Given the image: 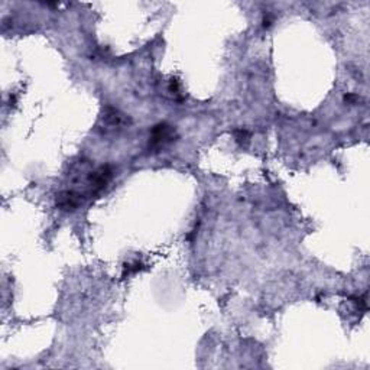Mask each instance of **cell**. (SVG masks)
Returning a JSON list of instances; mask_svg holds the SVG:
<instances>
[{"instance_id":"cell-3","label":"cell","mask_w":370,"mask_h":370,"mask_svg":"<svg viewBox=\"0 0 370 370\" xmlns=\"http://www.w3.org/2000/svg\"><path fill=\"white\" fill-rule=\"evenodd\" d=\"M102 123L103 126L107 130H120L128 128L132 120L128 114L121 113L120 110L114 109V107H106L102 114Z\"/></svg>"},{"instance_id":"cell-8","label":"cell","mask_w":370,"mask_h":370,"mask_svg":"<svg viewBox=\"0 0 370 370\" xmlns=\"http://www.w3.org/2000/svg\"><path fill=\"white\" fill-rule=\"evenodd\" d=\"M169 91L172 92V94H178L179 91V84L176 80H171V83H169Z\"/></svg>"},{"instance_id":"cell-5","label":"cell","mask_w":370,"mask_h":370,"mask_svg":"<svg viewBox=\"0 0 370 370\" xmlns=\"http://www.w3.org/2000/svg\"><path fill=\"white\" fill-rule=\"evenodd\" d=\"M234 139H236V142H237L239 145L243 146V145H246V143L249 142L250 133L246 129L234 130Z\"/></svg>"},{"instance_id":"cell-6","label":"cell","mask_w":370,"mask_h":370,"mask_svg":"<svg viewBox=\"0 0 370 370\" xmlns=\"http://www.w3.org/2000/svg\"><path fill=\"white\" fill-rule=\"evenodd\" d=\"M143 269V263H140V262H133V263H128V265H125V272H123V278L126 276V275H130V273H136L139 270H142Z\"/></svg>"},{"instance_id":"cell-1","label":"cell","mask_w":370,"mask_h":370,"mask_svg":"<svg viewBox=\"0 0 370 370\" xmlns=\"http://www.w3.org/2000/svg\"><path fill=\"white\" fill-rule=\"evenodd\" d=\"M178 138L175 128H172L168 123H158L150 130V138H149V149H157L165 146L168 143H172Z\"/></svg>"},{"instance_id":"cell-7","label":"cell","mask_w":370,"mask_h":370,"mask_svg":"<svg viewBox=\"0 0 370 370\" xmlns=\"http://www.w3.org/2000/svg\"><path fill=\"white\" fill-rule=\"evenodd\" d=\"M344 102L349 103V104H356L357 102H360V97L356 96V94H352V92H347L344 96Z\"/></svg>"},{"instance_id":"cell-2","label":"cell","mask_w":370,"mask_h":370,"mask_svg":"<svg viewBox=\"0 0 370 370\" xmlns=\"http://www.w3.org/2000/svg\"><path fill=\"white\" fill-rule=\"evenodd\" d=\"M111 178H113V169H111L110 165H104L94 172H88L87 184L90 185V194L96 195L102 193L103 190L109 185Z\"/></svg>"},{"instance_id":"cell-4","label":"cell","mask_w":370,"mask_h":370,"mask_svg":"<svg viewBox=\"0 0 370 370\" xmlns=\"http://www.w3.org/2000/svg\"><path fill=\"white\" fill-rule=\"evenodd\" d=\"M83 194L74 190H67L56 195V207L61 211H74L83 204Z\"/></svg>"}]
</instances>
